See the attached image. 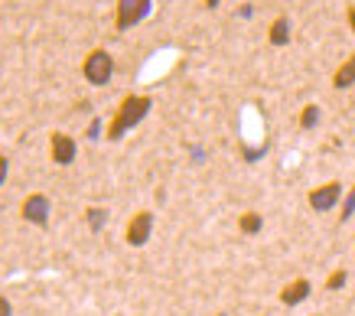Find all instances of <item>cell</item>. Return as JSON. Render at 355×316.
Listing matches in <instances>:
<instances>
[{"label":"cell","instance_id":"obj_1","mask_svg":"<svg viewBox=\"0 0 355 316\" xmlns=\"http://www.w3.org/2000/svg\"><path fill=\"white\" fill-rule=\"evenodd\" d=\"M150 108H153L150 95H128V98L118 105V111H114V118H111V124H108V141H121L128 131H134L140 121L150 114Z\"/></svg>","mask_w":355,"mask_h":316},{"label":"cell","instance_id":"obj_2","mask_svg":"<svg viewBox=\"0 0 355 316\" xmlns=\"http://www.w3.org/2000/svg\"><path fill=\"white\" fill-rule=\"evenodd\" d=\"M111 76H114V55L108 49H92L85 55V62H82V78H85L88 85H108Z\"/></svg>","mask_w":355,"mask_h":316},{"label":"cell","instance_id":"obj_3","mask_svg":"<svg viewBox=\"0 0 355 316\" xmlns=\"http://www.w3.org/2000/svg\"><path fill=\"white\" fill-rule=\"evenodd\" d=\"M153 10V0H118L114 3V26L121 33L124 30H134L137 23H144Z\"/></svg>","mask_w":355,"mask_h":316},{"label":"cell","instance_id":"obj_4","mask_svg":"<svg viewBox=\"0 0 355 316\" xmlns=\"http://www.w3.org/2000/svg\"><path fill=\"white\" fill-rule=\"evenodd\" d=\"M20 216L26 218L30 225L46 229V225H49V216H53V202H49V196H43V193H30V196L23 199Z\"/></svg>","mask_w":355,"mask_h":316},{"label":"cell","instance_id":"obj_5","mask_svg":"<svg viewBox=\"0 0 355 316\" xmlns=\"http://www.w3.org/2000/svg\"><path fill=\"white\" fill-rule=\"evenodd\" d=\"M153 235V212H137V216L128 222V231H124V241H128L130 248H144Z\"/></svg>","mask_w":355,"mask_h":316},{"label":"cell","instance_id":"obj_6","mask_svg":"<svg viewBox=\"0 0 355 316\" xmlns=\"http://www.w3.org/2000/svg\"><path fill=\"white\" fill-rule=\"evenodd\" d=\"M49 157H53V164H59V166H72V164H76V157H78L76 137L55 131L53 137H49Z\"/></svg>","mask_w":355,"mask_h":316},{"label":"cell","instance_id":"obj_7","mask_svg":"<svg viewBox=\"0 0 355 316\" xmlns=\"http://www.w3.org/2000/svg\"><path fill=\"white\" fill-rule=\"evenodd\" d=\"M339 199H343V183H323V186H316V189H310V209L313 212H329V209L339 206Z\"/></svg>","mask_w":355,"mask_h":316},{"label":"cell","instance_id":"obj_8","mask_svg":"<svg viewBox=\"0 0 355 316\" xmlns=\"http://www.w3.org/2000/svg\"><path fill=\"white\" fill-rule=\"evenodd\" d=\"M310 294H313V283L306 281V277H297V281H291L284 290H280V304H284V306H297V304H303Z\"/></svg>","mask_w":355,"mask_h":316},{"label":"cell","instance_id":"obj_9","mask_svg":"<svg viewBox=\"0 0 355 316\" xmlns=\"http://www.w3.org/2000/svg\"><path fill=\"white\" fill-rule=\"evenodd\" d=\"M349 85H355V55H349L343 66L336 69V76H333V88H349Z\"/></svg>","mask_w":355,"mask_h":316},{"label":"cell","instance_id":"obj_10","mask_svg":"<svg viewBox=\"0 0 355 316\" xmlns=\"http://www.w3.org/2000/svg\"><path fill=\"white\" fill-rule=\"evenodd\" d=\"M268 40H270V46H287L291 43V20H287V17H277V20L270 23Z\"/></svg>","mask_w":355,"mask_h":316},{"label":"cell","instance_id":"obj_11","mask_svg":"<svg viewBox=\"0 0 355 316\" xmlns=\"http://www.w3.org/2000/svg\"><path fill=\"white\" fill-rule=\"evenodd\" d=\"M261 229H264V218H261L258 212H245V216L238 218V231H241V235H258Z\"/></svg>","mask_w":355,"mask_h":316},{"label":"cell","instance_id":"obj_12","mask_svg":"<svg viewBox=\"0 0 355 316\" xmlns=\"http://www.w3.org/2000/svg\"><path fill=\"white\" fill-rule=\"evenodd\" d=\"M320 124V108L316 105H306V108L300 111V131H313Z\"/></svg>","mask_w":355,"mask_h":316},{"label":"cell","instance_id":"obj_13","mask_svg":"<svg viewBox=\"0 0 355 316\" xmlns=\"http://www.w3.org/2000/svg\"><path fill=\"white\" fill-rule=\"evenodd\" d=\"M85 218H88V225H92V231H101V229H105V222H108V209L92 206L85 212Z\"/></svg>","mask_w":355,"mask_h":316},{"label":"cell","instance_id":"obj_14","mask_svg":"<svg viewBox=\"0 0 355 316\" xmlns=\"http://www.w3.org/2000/svg\"><path fill=\"white\" fill-rule=\"evenodd\" d=\"M345 281H349V271L339 267V271H333L326 277V290H339V287H345Z\"/></svg>","mask_w":355,"mask_h":316},{"label":"cell","instance_id":"obj_15","mask_svg":"<svg viewBox=\"0 0 355 316\" xmlns=\"http://www.w3.org/2000/svg\"><path fill=\"white\" fill-rule=\"evenodd\" d=\"M352 216H355V186L349 189V193H345V199H343V216H339V218H343V222H349Z\"/></svg>","mask_w":355,"mask_h":316},{"label":"cell","instance_id":"obj_16","mask_svg":"<svg viewBox=\"0 0 355 316\" xmlns=\"http://www.w3.org/2000/svg\"><path fill=\"white\" fill-rule=\"evenodd\" d=\"M7 173H10V160H7V157H0V186H3Z\"/></svg>","mask_w":355,"mask_h":316},{"label":"cell","instance_id":"obj_17","mask_svg":"<svg viewBox=\"0 0 355 316\" xmlns=\"http://www.w3.org/2000/svg\"><path fill=\"white\" fill-rule=\"evenodd\" d=\"M10 313H13L10 300H7V297H0V316H10Z\"/></svg>","mask_w":355,"mask_h":316},{"label":"cell","instance_id":"obj_18","mask_svg":"<svg viewBox=\"0 0 355 316\" xmlns=\"http://www.w3.org/2000/svg\"><path fill=\"white\" fill-rule=\"evenodd\" d=\"M345 20H349V30L355 33V7H349V13H345Z\"/></svg>","mask_w":355,"mask_h":316},{"label":"cell","instance_id":"obj_19","mask_svg":"<svg viewBox=\"0 0 355 316\" xmlns=\"http://www.w3.org/2000/svg\"><path fill=\"white\" fill-rule=\"evenodd\" d=\"M202 3H205V7H212V10H216V7L222 3V0H202Z\"/></svg>","mask_w":355,"mask_h":316}]
</instances>
